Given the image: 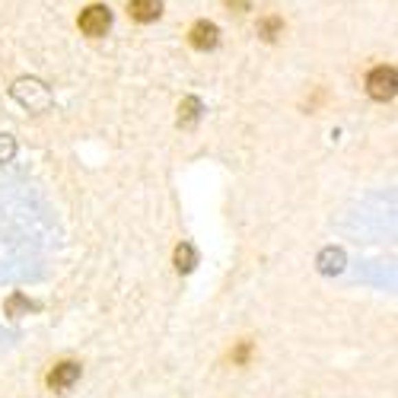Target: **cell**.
<instances>
[{"label":"cell","instance_id":"obj_1","mask_svg":"<svg viewBox=\"0 0 398 398\" xmlns=\"http://www.w3.org/2000/svg\"><path fill=\"white\" fill-rule=\"evenodd\" d=\"M109 26H112V13H109V7H102V3H93V7L83 10V16H80V29L87 35H93V38H99V35L109 32Z\"/></svg>","mask_w":398,"mask_h":398},{"label":"cell","instance_id":"obj_2","mask_svg":"<svg viewBox=\"0 0 398 398\" xmlns=\"http://www.w3.org/2000/svg\"><path fill=\"white\" fill-rule=\"evenodd\" d=\"M366 89H370L373 99H379V102H386V99H392L395 96V70L392 67H376L366 77Z\"/></svg>","mask_w":398,"mask_h":398},{"label":"cell","instance_id":"obj_3","mask_svg":"<svg viewBox=\"0 0 398 398\" xmlns=\"http://www.w3.org/2000/svg\"><path fill=\"white\" fill-rule=\"evenodd\" d=\"M217 42H220V29H217L214 23H195V26H191V45H195V48L208 52Z\"/></svg>","mask_w":398,"mask_h":398},{"label":"cell","instance_id":"obj_4","mask_svg":"<svg viewBox=\"0 0 398 398\" xmlns=\"http://www.w3.org/2000/svg\"><path fill=\"white\" fill-rule=\"evenodd\" d=\"M128 10L137 23H153V19L163 13V0H131Z\"/></svg>","mask_w":398,"mask_h":398},{"label":"cell","instance_id":"obj_5","mask_svg":"<svg viewBox=\"0 0 398 398\" xmlns=\"http://www.w3.org/2000/svg\"><path fill=\"white\" fill-rule=\"evenodd\" d=\"M80 379V366L77 364H58L52 370V376H48V382H52L54 389H70V386H74V382Z\"/></svg>","mask_w":398,"mask_h":398},{"label":"cell","instance_id":"obj_6","mask_svg":"<svg viewBox=\"0 0 398 398\" xmlns=\"http://www.w3.org/2000/svg\"><path fill=\"white\" fill-rule=\"evenodd\" d=\"M175 258H179V268H185V271H188V268H191V258H195V255H191V249H188V245H182Z\"/></svg>","mask_w":398,"mask_h":398},{"label":"cell","instance_id":"obj_7","mask_svg":"<svg viewBox=\"0 0 398 398\" xmlns=\"http://www.w3.org/2000/svg\"><path fill=\"white\" fill-rule=\"evenodd\" d=\"M13 153V144H10V140H3V144H0V156H10Z\"/></svg>","mask_w":398,"mask_h":398}]
</instances>
